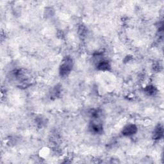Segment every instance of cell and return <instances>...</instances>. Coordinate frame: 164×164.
I'll return each mask as SVG.
<instances>
[{
    "instance_id": "6da1fadb",
    "label": "cell",
    "mask_w": 164,
    "mask_h": 164,
    "mask_svg": "<svg viewBox=\"0 0 164 164\" xmlns=\"http://www.w3.org/2000/svg\"><path fill=\"white\" fill-rule=\"evenodd\" d=\"M72 60L69 57H66L64 59L60 67V73L61 76H67L70 73L72 68Z\"/></svg>"
},
{
    "instance_id": "7a4b0ae2",
    "label": "cell",
    "mask_w": 164,
    "mask_h": 164,
    "mask_svg": "<svg viewBox=\"0 0 164 164\" xmlns=\"http://www.w3.org/2000/svg\"><path fill=\"white\" fill-rule=\"evenodd\" d=\"M137 131V128L135 124H128L123 128V135L125 136H131L135 134Z\"/></svg>"
},
{
    "instance_id": "3957f363",
    "label": "cell",
    "mask_w": 164,
    "mask_h": 164,
    "mask_svg": "<svg viewBox=\"0 0 164 164\" xmlns=\"http://www.w3.org/2000/svg\"><path fill=\"white\" fill-rule=\"evenodd\" d=\"M90 129L94 133H100L103 131L102 125L98 123H92L90 124Z\"/></svg>"
},
{
    "instance_id": "277c9868",
    "label": "cell",
    "mask_w": 164,
    "mask_h": 164,
    "mask_svg": "<svg viewBox=\"0 0 164 164\" xmlns=\"http://www.w3.org/2000/svg\"><path fill=\"white\" fill-rule=\"evenodd\" d=\"M110 68V65L107 60H102L98 65V69L101 71H108Z\"/></svg>"
},
{
    "instance_id": "5b68a950",
    "label": "cell",
    "mask_w": 164,
    "mask_h": 164,
    "mask_svg": "<svg viewBox=\"0 0 164 164\" xmlns=\"http://www.w3.org/2000/svg\"><path fill=\"white\" fill-rule=\"evenodd\" d=\"M163 128L160 126H158L155 129V131L153 133V137L155 139H161L163 136Z\"/></svg>"
},
{
    "instance_id": "8992f818",
    "label": "cell",
    "mask_w": 164,
    "mask_h": 164,
    "mask_svg": "<svg viewBox=\"0 0 164 164\" xmlns=\"http://www.w3.org/2000/svg\"><path fill=\"white\" fill-rule=\"evenodd\" d=\"M146 92L149 95H152L156 93V89L153 86H149L146 88Z\"/></svg>"
}]
</instances>
